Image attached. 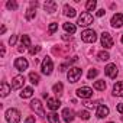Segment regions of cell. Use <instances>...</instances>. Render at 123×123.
I'll use <instances>...</instances> for the list:
<instances>
[{
  "label": "cell",
  "mask_w": 123,
  "mask_h": 123,
  "mask_svg": "<svg viewBox=\"0 0 123 123\" xmlns=\"http://www.w3.org/2000/svg\"><path fill=\"white\" fill-rule=\"evenodd\" d=\"M6 120H7V123H19L20 122V111L16 109L6 110Z\"/></svg>",
  "instance_id": "6da1fadb"
},
{
  "label": "cell",
  "mask_w": 123,
  "mask_h": 123,
  "mask_svg": "<svg viewBox=\"0 0 123 123\" xmlns=\"http://www.w3.org/2000/svg\"><path fill=\"white\" fill-rule=\"evenodd\" d=\"M81 74H83L81 68L73 67V68H70V71H68V74H67V78H68L70 83H77V81L81 78Z\"/></svg>",
  "instance_id": "7a4b0ae2"
},
{
  "label": "cell",
  "mask_w": 123,
  "mask_h": 123,
  "mask_svg": "<svg viewBox=\"0 0 123 123\" xmlns=\"http://www.w3.org/2000/svg\"><path fill=\"white\" fill-rule=\"evenodd\" d=\"M41 70H42V74L45 75H49L54 70V64H52V59L49 56H45L43 61H42V65H41Z\"/></svg>",
  "instance_id": "3957f363"
},
{
  "label": "cell",
  "mask_w": 123,
  "mask_h": 123,
  "mask_svg": "<svg viewBox=\"0 0 123 123\" xmlns=\"http://www.w3.org/2000/svg\"><path fill=\"white\" fill-rule=\"evenodd\" d=\"M81 39H83L84 42H87V43H93V42H96L97 35H96V32H94L93 29H86V31L81 33Z\"/></svg>",
  "instance_id": "277c9868"
},
{
  "label": "cell",
  "mask_w": 123,
  "mask_h": 123,
  "mask_svg": "<svg viewBox=\"0 0 123 123\" xmlns=\"http://www.w3.org/2000/svg\"><path fill=\"white\" fill-rule=\"evenodd\" d=\"M91 23H93V16L88 12H84V13L80 15V18H78V25L80 26H90Z\"/></svg>",
  "instance_id": "5b68a950"
},
{
  "label": "cell",
  "mask_w": 123,
  "mask_h": 123,
  "mask_svg": "<svg viewBox=\"0 0 123 123\" xmlns=\"http://www.w3.org/2000/svg\"><path fill=\"white\" fill-rule=\"evenodd\" d=\"M31 107H32V110H33L35 113H38L39 116H45V110H43V106H42L41 100L33 98V100L31 101Z\"/></svg>",
  "instance_id": "8992f818"
},
{
  "label": "cell",
  "mask_w": 123,
  "mask_h": 123,
  "mask_svg": "<svg viewBox=\"0 0 123 123\" xmlns=\"http://www.w3.org/2000/svg\"><path fill=\"white\" fill-rule=\"evenodd\" d=\"M101 45H103L106 49H110V48L113 46V39H111L110 33H107V32H103V33H101Z\"/></svg>",
  "instance_id": "52a82bcc"
},
{
  "label": "cell",
  "mask_w": 123,
  "mask_h": 123,
  "mask_svg": "<svg viewBox=\"0 0 123 123\" xmlns=\"http://www.w3.org/2000/svg\"><path fill=\"white\" fill-rule=\"evenodd\" d=\"M23 84H25V77H23V75H16V77L12 78V88H13V90L22 88Z\"/></svg>",
  "instance_id": "ba28073f"
},
{
  "label": "cell",
  "mask_w": 123,
  "mask_h": 123,
  "mask_svg": "<svg viewBox=\"0 0 123 123\" xmlns=\"http://www.w3.org/2000/svg\"><path fill=\"white\" fill-rule=\"evenodd\" d=\"M28 67H29V62L26 61V58H18L15 61V68L18 71H25Z\"/></svg>",
  "instance_id": "9c48e42d"
},
{
  "label": "cell",
  "mask_w": 123,
  "mask_h": 123,
  "mask_svg": "<svg viewBox=\"0 0 123 123\" xmlns=\"http://www.w3.org/2000/svg\"><path fill=\"white\" fill-rule=\"evenodd\" d=\"M77 96L81 97V98H90L93 96V90L90 87H81L77 90Z\"/></svg>",
  "instance_id": "30bf717a"
},
{
  "label": "cell",
  "mask_w": 123,
  "mask_h": 123,
  "mask_svg": "<svg viewBox=\"0 0 123 123\" xmlns=\"http://www.w3.org/2000/svg\"><path fill=\"white\" fill-rule=\"evenodd\" d=\"M104 73H106V75L107 77H110V78H116V75H117V67H116V64H109L106 68H104Z\"/></svg>",
  "instance_id": "8fae6325"
},
{
  "label": "cell",
  "mask_w": 123,
  "mask_h": 123,
  "mask_svg": "<svg viewBox=\"0 0 123 123\" xmlns=\"http://www.w3.org/2000/svg\"><path fill=\"white\" fill-rule=\"evenodd\" d=\"M111 26H113V28H120V26H123V15H122V13L113 15V18H111Z\"/></svg>",
  "instance_id": "7c38bea8"
},
{
  "label": "cell",
  "mask_w": 123,
  "mask_h": 123,
  "mask_svg": "<svg viewBox=\"0 0 123 123\" xmlns=\"http://www.w3.org/2000/svg\"><path fill=\"white\" fill-rule=\"evenodd\" d=\"M46 106H48L49 110L55 111V110H58V107L61 106V101H59L58 98H48V100H46Z\"/></svg>",
  "instance_id": "4fadbf2b"
},
{
  "label": "cell",
  "mask_w": 123,
  "mask_h": 123,
  "mask_svg": "<svg viewBox=\"0 0 123 123\" xmlns=\"http://www.w3.org/2000/svg\"><path fill=\"white\" fill-rule=\"evenodd\" d=\"M109 107L107 106H104V104H101V106H98L97 107V111H96V116L98 117V119H103V117H106V116H109Z\"/></svg>",
  "instance_id": "5bb4252c"
},
{
  "label": "cell",
  "mask_w": 123,
  "mask_h": 123,
  "mask_svg": "<svg viewBox=\"0 0 123 123\" xmlns=\"http://www.w3.org/2000/svg\"><path fill=\"white\" fill-rule=\"evenodd\" d=\"M61 116H62V119L67 122V123H70V122H73L74 120V111L71 110V109H64L62 110V114H61Z\"/></svg>",
  "instance_id": "9a60e30c"
},
{
  "label": "cell",
  "mask_w": 123,
  "mask_h": 123,
  "mask_svg": "<svg viewBox=\"0 0 123 123\" xmlns=\"http://www.w3.org/2000/svg\"><path fill=\"white\" fill-rule=\"evenodd\" d=\"M43 9H45V12H48V13H54V12L56 10V3L54 2V0H46L45 5H43Z\"/></svg>",
  "instance_id": "2e32d148"
},
{
  "label": "cell",
  "mask_w": 123,
  "mask_h": 123,
  "mask_svg": "<svg viewBox=\"0 0 123 123\" xmlns=\"http://www.w3.org/2000/svg\"><path fill=\"white\" fill-rule=\"evenodd\" d=\"M113 94L117 97H123V81H119L113 86Z\"/></svg>",
  "instance_id": "e0dca14e"
},
{
  "label": "cell",
  "mask_w": 123,
  "mask_h": 123,
  "mask_svg": "<svg viewBox=\"0 0 123 123\" xmlns=\"http://www.w3.org/2000/svg\"><path fill=\"white\" fill-rule=\"evenodd\" d=\"M36 6H38V2H32L31 3V7L26 10V20H32L35 18V9L33 7H36Z\"/></svg>",
  "instance_id": "ac0fdd59"
},
{
  "label": "cell",
  "mask_w": 123,
  "mask_h": 123,
  "mask_svg": "<svg viewBox=\"0 0 123 123\" xmlns=\"http://www.w3.org/2000/svg\"><path fill=\"white\" fill-rule=\"evenodd\" d=\"M10 90H12V86H9L6 81H3V83H2V90H0V96H2V97H6V96L10 93Z\"/></svg>",
  "instance_id": "d6986e66"
},
{
  "label": "cell",
  "mask_w": 123,
  "mask_h": 123,
  "mask_svg": "<svg viewBox=\"0 0 123 123\" xmlns=\"http://www.w3.org/2000/svg\"><path fill=\"white\" fill-rule=\"evenodd\" d=\"M64 15H65V16H68V18H74V16L77 15V12H75V9H74V7H71V6L65 5V6H64Z\"/></svg>",
  "instance_id": "ffe728a7"
},
{
  "label": "cell",
  "mask_w": 123,
  "mask_h": 123,
  "mask_svg": "<svg viewBox=\"0 0 123 123\" xmlns=\"http://www.w3.org/2000/svg\"><path fill=\"white\" fill-rule=\"evenodd\" d=\"M62 28H64V31H65V32H68V33H75V31H77L75 25H73V23H70V22L64 23V25H62Z\"/></svg>",
  "instance_id": "44dd1931"
},
{
  "label": "cell",
  "mask_w": 123,
  "mask_h": 123,
  "mask_svg": "<svg viewBox=\"0 0 123 123\" xmlns=\"http://www.w3.org/2000/svg\"><path fill=\"white\" fill-rule=\"evenodd\" d=\"M96 90H100V91H104L106 90V83H104V80H97V81H94V86H93Z\"/></svg>",
  "instance_id": "7402d4cb"
},
{
  "label": "cell",
  "mask_w": 123,
  "mask_h": 123,
  "mask_svg": "<svg viewBox=\"0 0 123 123\" xmlns=\"http://www.w3.org/2000/svg\"><path fill=\"white\" fill-rule=\"evenodd\" d=\"M32 94H33V90H32L31 87H26V88L22 90L20 97H22V98H29V97H32Z\"/></svg>",
  "instance_id": "603a6c76"
},
{
  "label": "cell",
  "mask_w": 123,
  "mask_h": 123,
  "mask_svg": "<svg viewBox=\"0 0 123 123\" xmlns=\"http://www.w3.org/2000/svg\"><path fill=\"white\" fill-rule=\"evenodd\" d=\"M46 116H48L49 123H59V117H58V114H56L55 111H51V113L46 114Z\"/></svg>",
  "instance_id": "cb8c5ba5"
},
{
  "label": "cell",
  "mask_w": 123,
  "mask_h": 123,
  "mask_svg": "<svg viewBox=\"0 0 123 123\" xmlns=\"http://www.w3.org/2000/svg\"><path fill=\"white\" fill-rule=\"evenodd\" d=\"M62 88H64V86H62V83H56V84H54V87H52V91L55 93V94H62Z\"/></svg>",
  "instance_id": "d4e9b609"
},
{
  "label": "cell",
  "mask_w": 123,
  "mask_h": 123,
  "mask_svg": "<svg viewBox=\"0 0 123 123\" xmlns=\"http://www.w3.org/2000/svg\"><path fill=\"white\" fill-rule=\"evenodd\" d=\"M96 6H97V2H96V0H88L87 5H86V9H87V12H93V10L96 9Z\"/></svg>",
  "instance_id": "484cf974"
},
{
  "label": "cell",
  "mask_w": 123,
  "mask_h": 123,
  "mask_svg": "<svg viewBox=\"0 0 123 123\" xmlns=\"http://www.w3.org/2000/svg\"><path fill=\"white\" fill-rule=\"evenodd\" d=\"M29 80H31L32 84L36 86V84L39 83V74H36V73H31V74H29Z\"/></svg>",
  "instance_id": "4316f807"
},
{
  "label": "cell",
  "mask_w": 123,
  "mask_h": 123,
  "mask_svg": "<svg viewBox=\"0 0 123 123\" xmlns=\"http://www.w3.org/2000/svg\"><path fill=\"white\" fill-rule=\"evenodd\" d=\"M20 41H22V46H28V48H31V38H29L28 35H23Z\"/></svg>",
  "instance_id": "83f0119b"
},
{
  "label": "cell",
  "mask_w": 123,
  "mask_h": 123,
  "mask_svg": "<svg viewBox=\"0 0 123 123\" xmlns=\"http://www.w3.org/2000/svg\"><path fill=\"white\" fill-rule=\"evenodd\" d=\"M98 59H100V61H107V59H110L109 52H107V51H101V52H98Z\"/></svg>",
  "instance_id": "f1b7e54d"
},
{
  "label": "cell",
  "mask_w": 123,
  "mask_h": 123,
  "mask_svg": "<svg viewBox=\"0 0 123 123\" xmlns=\"http://www.w3.org/2000/svg\"><path fill=\"white\" fill-rule=\"evenodd\" d=\"M6 7H7L9 10H16V9H18V3L15 2V0H9V2L6 3Z\"/></svg>",
  "instance_id": "f546056e"
},
{
  "label": "cell",
  "mask_w": 123,
  "mask_h": 123,
  "mask_svg": "<svg viewBox=\"0 0 123 123\" xmlns=\"http://www.w3.org/2000/svg\"><path fill=\"white\" fill-rule=\"evenodd\" d=\"M78 116H80L83 120H88V119H90V113H88L87 110H81V111L78 113Z\"/></svg>",
  "instance_id": "4dcf8cb0"
},
{
  "label": "cell",
  "mask_w": 123,
  "mask_h": 123,
  "mask_svg": "<svg viewBox=\"0 0 123 123\" xmlns=\"http://www.w3.org/2000/svg\"><path fill=\"white\" fill-rule=\"evenodd\" d=\"M97 74H98V71H97V70H94V68H91V70L88 71V74H87V77H88V80H91V78H94V77H97Z\"/></svg>",
  "instance_id": "1f68e13d"
},
{
  "label": "cell",
  "mask_w": 123,
  "mask_h": 123,
  "mask_svg": "<svg viewBox=\"0 0 123 123\" xmlns=\"http://www.w3.org/2000/svg\"><path fill=\"white\" fill-rule=\"evenodd\" d=\"M41 51V46H31L29 48V54L31 55H35V54H38Z\"/></svg>",
  "instance_id": "d6a6232c"
},
{
  "label": "cell",
  "mask_w": 123,
  "mask_h": 123,
  "mask_svg": "<svg viewBox=\"0 0 123 123\" xmlns=\"http://www.w3.org/2000/svg\"><path fill=\"white\" fill-rule=\"evenodd\" d=\"M58 29V23H51L49 25V33H54Z\"/></svg>",
  "instance_id": "836d02e7"
},
{
  "label": "cell",
  "mask_w": 123,
  "mask_h": 123,
  "mask_svg": "<svg viewBox=\"0 0 123 123\" xmlns=\"http://www.w3.org/2000/svg\"><path fill=\"white\" fill-rule=\"evenodd\" d=\"M16 39H18V36H16V35H12V38L9 39V43H10V45H15V43H16Z\"/></svg>",
  "instance_id": "e575fe53"
},
{
  "label": "cell",
  "mask_w": 123,
  "mask_h": 123,
  "mask_svg": "<svg viewBox=\"0 0 123 123\" xmlns=\"http://www.w3.org/2000/svg\"><path fill=\"white\" fill-rule=\"evenodd\" d=\"M25 123H35V117H33V116H29V117H26Z\"/></svg>",
  "instance_id": "d590c367"
},
{
  "label": "cell",
  "mask_w": 123,
  "mask_h": 123,
  "mask_svg": "<svg viewBox=\"0 0 123 123\" xmlns=\"http://www.w3.org/2000/svg\"><path fill=\"white\" fill-rule=\"evenodd\" d=\"M97 104H98V103H91V101H86V106H87V107H96Z\"/></svg>",
  "instance_id": "8d00e7d4"
},
{
  "label": "cell",
  "mask_w": 123,
  "mask_h": 123,
  "mask_svg": "<svg viewBox=\"0 0 123 123\" xmlns=\"http://www.w3.org/2000/svg\"><path fill=\"white\" fill-rule=\"evenodd\" d=\"M117 111L119 113H123V103H119L117 104Z\"/></svg>",
  "instance_id": "74e56055"
},
{
  "label": "cell",
  "mask_w": 123,
  "mask_h": 123,
  "mask_svg": "<svg viewBox=\"0 0 123 123\" xmlns=\"http://www.w3.org/2000/svg\"><path fill=\"white\" fill-rule=\"evenodd\" d=\"M104 13H106V12H104V9H100V10H97V16H98V18H101Z\"/></svg>",
  "instance_id": "f35d334b"
},
{
  "label": "cell",
  "mask_w": 123,
  "mask_h": 123,
  "mask_svg": "<svg viewBox=\"0 0 123 123\" xmlns=\"http://www.w3.org/2000/svg\"><path fill=\"white\" fill-rule=\"evenodd\" d=\"M0 32H2V33H5V32H6V26H2V31H0Z\"/></svg>",
  "instance_id": "ab89813d"
},
{
  "label": "cell",
  "mask_w": 123,
  "mask_h": 123,
  "mask_svg": "<svg viewBox=\"0 0 123 123\" xmlns=\"http://www.w3.org/2000/svg\"><path fill=\"white\" fill-rule=\"evenodd\" d=\"M122 43H123V35H122Z\"/></svg>",
  "instance_id": "60d3db41"
},
{
  "label": "cell",
  "mask_w": 123,
  "mask_h": 123,
  "mask_svg": "<svg viewBox=\"0 0 123 123\" xmlns=\"http://www.w3.org/2000/svg\"><path fill=\"white\" fill-rule=\"evenodd\" d=\"M110 123H111V122H110Z\"/></svg>",
  "instance_id": "b9f144b4"
}]
</instances>
